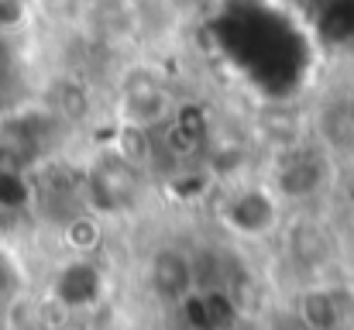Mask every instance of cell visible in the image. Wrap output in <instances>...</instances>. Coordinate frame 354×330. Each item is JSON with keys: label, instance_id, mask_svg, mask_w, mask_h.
<instances>
[{"label": "cell", "instance_id": "1", "mask_svg": "<svg viewBox=\"0 0 354 330\" xmlns=\"http://www.w3.org/2000/svg\"><path fill=\"white\" fill-rule=\"evenodd\" d=\"M337 169L341 165L306 134L286 148L268 152V165L261 176L279 193V200L286 207H292V203H313L317 196H324L330 190Z\"/></svg>", "mask_w": 354, "mask_h": 330}, {"label": "cell", "instance_id": "2", "mask_svg": "<svg viewBox=\"0 0 354 330\" xmlns=\"http://www.w3.org/2000/svg\"><path fill=\"white\" fill-rule=\"evenodd\" d=\"M179 107L176 86L151 62H134L118 76L114 86V120L138 124L148 131H162Z\"/></svg>", "mask_w": 354, "mask_h": 330}, {"label": "cell", "instance_id": "3", "mask_svg": "<svg viewBox=\"0 0 354 330\" xmlns=\"http://www.w3.org/2000/svg\"><path fill=\"white\" fill-rule=\"evenodd\" d=\"M217 220L241 241H265L286 220V203L265 176H237L217 203Z\"/></svg>", "mask_w": 354, "mask_h": 330}, {"label": "cell", "instance_id": "4", "mask_svg": "<svg viewBox=\"0 0 354 330\" xmlns=\"http://www.w3.org/2000/svg\"><path fill=\"white\" fill-rule=\"evenodd\" d=\"M83 190L86 207L100 214H124L138 203L145 190V169L131 165L107 145L83 165Z\"/></svg>", "mask_w": 354, "mask_h": 330}, {"label": "cell", "instance_id": "5", "mask_svg": "<svg viewBox=\"0 0 354 330\" xmlns=\"http://www.w3.org/2000/svg\"><path fill=\"white\" fill-rule=\"evenodd\" d=\"M306 124H310V138L337 165H354V90L324 93L310 107Z\"/></svg>", "mask_w": 354, "mask_h": 330}, {"label": "cell", "instance_id": "6", "mask_svg": "<svg viewBox=\"0 0 354 330\" xmlns=\"http://www.w3.org/2000/svg\"><path fill=\"white\" fill-rule=\"evenodd\" d=\"M145 275H148V289L155 293V300L165 303V306H172V310L186 296H193V289H196V265L176 244L155 248V255L148 258Z\"/></svg>", "mask_w": 354, "mask_h": 330}, {"label": "cell", "instance_id": "7", "mask_svg": "<svg viewBox=\"0 0 354 330\" xmlns=\"http://www.w3.org/2000/svg\"><path fill=\"white\" fill-rule=\"evenodd\" d=\"M299 317L310 330H341L348 320L341 293L334 286H310L299 300Z\"/></svg>", "mask_w": 354, "mask_h": 330}, {"label": "cell", "instance_id": "8", "mask_svg": "<svg viewBox=\"0 0 354 330\" xmlns=\"http://www.w3.org/2000/svg\"><path fill=\"white\" fill-rule=\"evenodd\" d=\"M111 148L118 152L120 158H127L131 165L138 169H148L155 162V152H158V131H148V127H138V124H114V138H111Z\"/></svg>", "mask_w": 354, "mask_h": 330}, {"label": "cell", "instance_id": "9", "mask_svg": "<svg viewBox=\"0 0 354 330\" xmlns=\"http://www.w3.org/2000/svg\"><path fill=\"white\" fill-rule=\"evenodd\" d=\"M31 17V0H0V31L24 28Z\"/></svg>", "mask_w": 354, "mask_h": 330}, {"label": "cell", "instance_id": "10", "mask_svg": "<svg viewBox=\"0 0 354 330\" xmlns=\"http://www.w3.org/2000/svg\"><path fill=\"white\" fill-rule=\"evenodd\" d=\"M17 286H21V272H17L14 258H10V255H7V251L0 248V306L14 300Z\"/></svg>", "mask_w": 354, "mask_h": 330}]
</instances>
